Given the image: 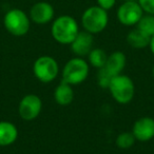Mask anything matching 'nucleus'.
Listing matches in <instances>:
<instances>
[{
	"label": "nucleus",
	"instance_id": "obj_12",
	"mask_svg": "<svg viewBox=\"0 0 154 154\" xmlns=\"http://www.w3.org/2000/svg\"><path fill=\"white\" fill-rule=\"evenodd\" d=\"M126 63H127L126 55L122 52L116 51L113 52L111 55L108 56L105 68L107 69L108 72L112 76H116V75L122 74L124 69L126 68Z\"/></svg>",
	"mask_w": 154,
	"mask_h": 154
},
{
	"label": "nucleus",
	"instance_id": "obj_7",
	"mask_svg": "<svg viewBox=\"0 0 154 154\" xmlns=\"http://www.w3.org/2000/svg\"><path fill=\"white\" fill-rule=\"evenodd\" d=\"M145 14L138 1H124L116 12L117 19L122 26H136Z\"/></svg>",
	"mask_w": 154,
	"mask_h": 154
},
{
	"label": "nucleus",
	"instance_id": "obj_23",
	"mask_svg": "<svg viewBox=\"0 0 154 154\" xmlns=\"http://www.w3.org/2000/svg\"><path fill=\"white\" fill-rule=\"evenodd\" d=\"M122 1H138V0H122Z\"/></svg>",
	"mask_w": 154,
	"mask_h": 154
},
{
	"label": "nucleus",
	"instance_id": "obj_24",
	"mask_svg": "<svg viewBox=\"0 0 154 154\" xmlns=\"http://www.w3.org/2000/svg\"><path fill=\"white\" fill-rule=\"evenodd\" d=\"M152 74H153V77H154V66H153V69H152Z\"/></svg>",
	"mask_w": 154,
	"mask_h": 154
},
{
	"label": "nucleus",
	"instance_id": "obj_13",
	"mask_svg": "<svg viewBox=\"0 0 154 154\" xmlns=\"http://www.w3.org/2000/svg\"><path fill=\"white\" fill-rule=\"evenodd\" d=\"M54 99L58 105L62 107L71 105L74 99V90L72 86L61 80V82L56 87L54 91Z\"/></svg>",
	"mask_w": 154,
	"mask_h": 154
},
{
	"label": "nucleus",
	"instance_id": "obj_22",
	"mask_svg": "<svg viewBox=\"0 0 154 154\" xmlns=\"http://www.w3.org/2000/svg\"><path fill=\"white\" fill-rule=\"evenodd\" d=\"M149 48H150V50H151L152 54H153V55H154V35L151 37V40H150Z\"/></svg>",
	"mask_w": 154,
	"mask_h": 154
},
{
	"label": "nucleus",
	"instance_id": "obj_9",
	"mask_svg": "<svg viewBox=\"0 0 154 154\" xmlns=\"http://www.w3.org/2000/svg\"><path fill=\"white\" fill-rule=\"evenodd\" d=\"M55 11L51 3L39 1L32 5L30 10V19L36 24H47L54 19Z\"/></svg>",
	"mask_w": 154,
	"mask_h": 154
},
{
	"label": "nucleus",
	"instance_id": "obj_14",
	"mask_svg": "<svg viewBox=\"0 0 154 154\" xmlns=\"http://www.w3.org/2000/svg\"><path fill=\"white\" fill-rule=\"evenodd\" d=\"M18 138V130L14 124L7 120L0 122V147H7Z\"/></svg>",
	"mask_w": 154,
	"mask_h": 154
},
{
	"label": "nucleus",
	"instance_id": "obj_8",
	"mask_svg": "<svg viewBox=\"0 0 154 154\" xmlns=\"http://www.w3.org/2000/svg\"><path fill=\"white\" fill-rule=\"evenodd\" d=\"M42 109V100L38 95L28 94L23 96L18 105V113L22 119L30 122L38 117Z\"/></svg>",
	"mask_w": 154,
	"mask_h": 154
},
{
	"label": "nucleus",
	"instance_id": "obj_4",
	"mask_svg": "<svg viewBox=\"0 0 154 154\" xmlns=\"http://www.w3.org/2000/svg\"><path fill=\"white\" fill-rule=\"evenodd\" d=\"M3 24L8 32L16 37H21L28 34L31 26L30 16L20 9H12L5 13Z\"/></svg>",
	"mask_w": 154,
	"mask_h": 154
},
{
	"label": "nucleus",
	"instance_id": "obj_19",
	"mask_svg": "<svg viewBox=\"0 0 154 154\" xmlns=\"http://www.w3.org/2000/svg\"><path fill=\"white\" fill-rule=\"evenodd\" d=\"M114 76H112L107 69L103 66L101 69H98V73H97V82L100 88L108 89L111 84V80Z\"/></svg>",
	"mask_w": 154,
	"mask_h": 154
},
{
	"label": "nucleus",
	"instance_id": "obj_6",
	"mask_svg": "<svg viewBox=\"0 0 154 154\" xmlns=\"http://www.w3.org/2000/svg\"><path fill=\"white\" fill-rule=\"evenodd\" d=\"M33 72L39 82L49 84L58 76L59 66L52 56L43 55L35 60Z\"/></svg>",
	"mask_w": 154,
	"mask_h": 154
},
{
	"label": "nucleus",
	"instance_id": "obj_21",
	"mask_svg": "<svg viewBox=\"0 0 154 154\" xmlns=\"http://www.w3.org/2000/svg\"><path fill=\"white\" fill-rule=\"evenodd\" d=\"M96 1H97V5L103 8L106 11L111 10L116 5V0H96Z\"/></svg>",
	"mask_w": 154,
	"mask_h": 154
},
{
	"label": "nucleus",
	"instance_id": "obj_16",
	"mask_svg": "<svg viewBox=\"0 0 154 154\" xmlns=\"http://www.w3.org/2000/svg\"><path fill=\"white\" fill-rule=\"evenodd\" d=\"M89 63L96 69H101L106 66L108 59V55L103 49L99 48H93L92 51L88 55Z\"/></svg>",
	"mask_w": 154,
	"mask_h": 154
},
{
	"label": "nucleus",
	"instance_id": "obj_10",
	"mask_svg": "<svg viewBox=\"0 0 154 154\" xmlns=\"http://www.w3.org/2000/svg\"><path fill=\"white\" fill-rule=\"evenodd\" d=\"M93 45H94L93 34L87 31H79V33L71 43V50L77 57L84 58L92 51Z\"/></svg>",
	"mask_w": 154,
	"mask_h": 154
},
{
	"label": "nucleus",
	"instance_id": "obj_15",
	"mask_svg": "<svg viewBox=\"0 0 154 154\" xmlns=\"http://www.w3.org/2000/svg\"><path fill=\"white\" fill-rule=\"evenodd\" d=\"M151 37L148 36L139 29H133L127 35V42L133 49H145L149 47Z\"/></svg>",
	"mask_w": 154,
	"mask_h": 154
},
{
	"label": "nucleus",
	"instance_id": "obj_1",
	"mask_svg": "<svg viewBox=\"0 0 154 154\" xmlns=\"http://www.w3.org/2000/svg\"><path fill=\"white\" fill-rule=\"evenodd\" d=\"M79 33V26L76 19L72 16L61 15L52 23V37L60 45H71Z\"/></svg>",
	"mask_w": 154,
	"mask_h": 154
},
{
	"label": "nucleus",
	"instance_id": "obj_18",
	"mask_svg": "<svg viewBox=\"0 0 154 154\" xmlns=\"http://www.w3.org/2000/svg\"><path fill=\"white\" fill-rule=\"evenodd\" d=\"M136 141V138L132 132H122L116 137V146L120 149H130Z\"/></svg>",
	"mask_w": 154,
	"mask_h": 154
},
{
	"label": "nucleus",
	"instance_id": "obj_2",
	"mask_svg": "<svg viewBox=\"0 0 154 154\" xmlns=\"http://www.w3.org/2000/svg\"><path fill=\"white\" fill-rule=\"evenodd\" d=\"M108 22V11L98 5L88 8L82 15V26L84 30L93 35L103 32L107 28Z\"/></svg>",
	"mask_w": 154,
	"mask_h": 154
},
{
	"label": "nucleus",
	"instance_id": "obj_17",
	"mask_svg": "<svg viewBox=\"0 0 154 154\" xmlns=\"http://www.w3.org/2000/svg\"><path fill=\"white\" fill-rule=\"evenodd\" d=\"M136 28L148 36L152 37L154 35V15L145 13L136 24Z\"/></svg>",
	"mask_w": 154,
	"mask_h": 154
},
{
	"label": "nucleus",
	"instance_id": "obj_11",
	"mask_svg": "<svg viewBox=\"0 0 154 154\" xmlns=\"http://www.w3.org/2000/svg\"><path fill=\"white\" fill-rule=\"evenodd\" d=\"M132 133L136 140L149 141L154 137V118L141 117L134 122Z\"/></svg>",
	"mask_w": 154,
	"mask_h": 154
},
{
	"label": "nucleus",
	"instance_id": "obj_5",
	"mask_svg": "<svg viewBox=\"0 0 154 154\" xmlns=\"http://www.w3.org/2000/svg\"><path fill=\"white\" fill-rule=\"evenodd\" d=\"M62 80L71 86L79 85L88 78L89 63L82 57L70 59L62 69Z\"/></svg>",
	"mask_w": 154,
	"mask_h": 154
},
{
	"label": "nucleus",
	"instance_id": "obj_20",
	"mask_svg": "<svg viewBox=\"0 0 154 154\" xmlns=\"http://www.w3.org/2000/svg\"><path fill=\"white\" fill-rule=\"evenodd\" d=\"M138 3L146 14L154 15V0H138Z\"/></svg>",
	"mask_w": 154,
	"mask_h": 154
},
{
	"label": "nucleus",
	"instance_id": "obj_3",
	"mask_svg": "<svg viewBox=\"0 0 154 154\" xmlns=\"http://www.w3.org/2000/svg\"><path fill=\"white\" fill-rule=\"evenodd\" d=\"M112 97L120 105H127L135 95V86L133 80L127 75H116L112 78L109 86Z\"/></svg>",
	"mask_w": 154,
	"mask_h": 154
}]
</instances>
